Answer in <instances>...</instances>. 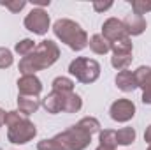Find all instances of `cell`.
<instances>
[{"label":"cell","mask_w":151,"mask_h":150,"mask_svg":"<svg viewBox=\"0 0 151 150\" xmlns=\"http://www.w3.org/2000/svg\"><path fill=\"white\" fill-rule=\"evenodd\" d=\"M65 94L69 92H56L53 90L51 94H47L44 99H42V106L47 113H60L63 111V103H65Z\"/></svg>","instance_id":"8fae6325"},{"label":"cell","mask_w":151,"mask_h":150,"mask_svg":"<svg viewBox=\"0 0 151 150\" xmlns=\"http://www.w3.org/2000/svg\"><path fill=\"white\" fill-rule=\"evenodd\" d=\"M2 5H5L11 12H19L25 5H27V2L25 0H16V2H0Z\"/></svg>","instance_id":"4316f807"},{"label":"cell","mask_w":151,"mask_h":150,"mask_svg":"<svg viewBox=\"0 0 151 150\" xmlns=\"http://www.w3.org/2000/svg\"><path fill=\"white\" fill-rule=\"evenodd\" d=\"M132 62V55H113L111 58V64H113L114 69L118 71H125Z\"/></svg>","instance_id":"603a6c76"},{"label":"cell","mask_w":151,"mask_h":150,"mask_svg":"<svg viewBox=\"0 0 151 150\" xmlns=\"http://www.w3.org/2000/svg\"><path fill=\"white\" fill-rule=\"evenodd\" d=\"M132 9H134L135 14L142 16V14H146V12L151 11V2L150 0H134L132 2Z\"/></svg>","instance_id":"d4e9b609"},{"label":"cell","mask_w":151,"mask_h":150,"mask_svg":"<svg viewBox=\"0 0 151 150\" xmlns=\"http://www.w3.org/2000/svg\"><path fill=\"white\" fill-rule=\"evenodd\" d=\"M56 138L60 140V143L67 150H84L90 145V141H91V134H88L77 124L72 125V127H69L67 131L56 134Z\"/></svg>","instance_id":"5b68a950"},{"label":"cell","mask_w":151,"mask_h":150,"mask_svg":"<svg viewBox=\"0 0 151 150\" xmlns=\"http://www.w3.org/2000/svg\"><path fill=\"white\" fill-rule=\"evenodd\" d=\"M116 141L118 145H130L135 141V129L134 127H123L116 133Z\"/></svg>","instance_id":"d6986e66"},{"label":"cell","mask_w":151,"mask_h":150,"mask_svg":"<svg viewBox=\"0 0 151 150\" xmlns=\"http://www.w3.org/2000/svg\"><path fill=\"white\" fill-rule=\"evenodd\" d=\"M148 150H151V145H150V149H148Z\"/></svg>","instance_id":"d6a6232c"},{"label":"cell","mask_w":151,"mask_h":150,"mask_svg":"<svg viewBox=\"0 0 151 150\" xmlns=\"http://www.w3.org/2000/svg\"><path fill=\"white\" fill-rule=\"evenodd\" d=\"M137 87L142 88V103L151 104V67L141 66L137 71H134Z\"/></svg>","instance_id":"30bf717a"},{"label":"cell","mask_w":151,"mask_h":150,"mask_svg":"<svg viewBox=\"0 0 151 150\" xmlns=\"http://www.w3.org/2000/svg\"><path fill=\"white\" fill-rule=\"evenodd\" d=\"M102 36L107 39L111 44L116 42V41H121V39L128 37V34H127V30L123 27V21H119L116 18H109V20L104 21V25H102Z\"/></svg>","instance_id":"ba28073f"},{"label":"cell","mask_w":151,"mask_h":150,"mask_svg":"<svg viewBox=\"0 0 151 150\" xmlns=\"http://www.w3.org/2000/svg\"><path fill=\"white\" fill-rule=\"evenodd\" d=\"M116 87L123 92H132L137 88V81H135V74L132 71H119L116 76Z\"/></svg>","instance_id":"4fadbf2b"},{"label":"cell","mask_w":151,"mask_h":150,"mask_svg":"<svg viewBox=\"0 0 151 150\" xmlns=\"http://www.w3.org/2000/svg\"><path fill=\"white\" fill-rule=\"evenodd\" d=\"M88 44H90L91 51L97 53V55H106V53L111 51V42L104 37L102 34H95L93 37L88 41Z\"/></svg>","instance_id":"9a60e30c"},{"label":"cell","mask_w":151,"mask_h":150,"mask_svg":"<svg viewBox=\"0 0 151 150\" xmlns=\"http://www.w3.org/2000/svg\"><path fill=\"white\" fill-rule=\"evenodd\" d=\"M18 90H19V95H34V97H37L42 92V83L35 74L21 76L18 79Z\"/></svg>","instance_id":"9c48e42d"},{"label":"cell","mask_w":151,"mask_h":150,"mask_svg":"<svg viewBox=\"0 0 151 150\" xmlns=\"http://www.w3.org/2000/svg\"><path fill=\"white\" fill-rule=\"evenodd\" d=\"M58 57H60V48L56 46V42H53L49 39L47 41H40L37 46H35V50L28 57L21 58L19 71H21L23 76L35 74L37 71L51 67L58 60Z\"/></svg>","instance_id":"6da1fadb"},{"label":"cell","mask_w":151,"mask_h":150,"mask_svg":"<svg viewBox=\"0 0 151 150\" xmlns=\"http://www.w3.org/2000/svg\"><path fill=\"white\" fill-rule=\"evenodd\" d=\"M53 32L62 42H65L74 51H81L88 46V34L81 28L79 23H76L72 20L62 18V20L55 21Z\"/></svg>","instance_id":"7a4b0ae2"},{"label":"cell","mask_w":151,"mask_h":150,"mask_svg":"<svg viewBox=\"0 0 151 150\" xmlns=\"http://www.w3.org/2000/svg\"><path fill=\"white\" fill-rule=\"evenodd\" d=\"M35 5H49V0H34Z\"/></svg>","instance_id":"f546056e"},{"label":"cell","mask_w":151,"mask_h":150,"mask_svg":"<svg viewBox=\"0 0 151 150\" xmlns=\"http://www.w3.org/2000/svg\"><path fill=\"white\" fill-rule=\"evenodd\" d=\"M77 125H79L81 129H84L88 134H95V133L100 131V122H99L97 118H93V117H84V118H81V120L77 122Z\"/></svg>","instance_id":"ffe728a7"},{"label":"cell","mask_w":151,"mask_h":150,"mask_svg":"<svg viewBox=\"0 0 151 150\" xmlns=\"http://www.w3.org/2000/svg\"><path fill=\"white\" fill-rule=\"evenodd\" d=\"M111 7H113V2H106V4H102V2H95V4H93V9L99 11V12H100V11H107V9H111Z\"/></svg>","instance_id":"83f0119b"},{"label":"cell","mask_w":151,"mask_h":150,"mask_svg":"<svg viewBox=\"0 0 151 150\" xmlns=\"http://www.w3.org/2000/svg\"><path fill=\"white\" fill-rule=\"evenodd\" d=\"M123 27L128 36H141L146 30V20H144V16H139L134 12L123 20Z\"/></svg>","instance_id":"7c38bea8"},{"label":"cell","mask_w":151,"mask_h":150,"mask_svg":"<svg viewBox=\"0 0 151 150\" xmlns=\"http://www.w3.org/2000/svg\"><path fill=\"white\" fill-rule=\"evenodd\" d=\"M14 50H16V53H19V55L25 58V57H28V55L35 50V42H34L32 39H23V41H19V42L16 44Z\"/></svg>","instance_id":"7402d4cb"},{"label":"cell","mask_w":151,"mask_h":150,"mask_svg":"<svg viewBox=\"0 0 151 150\" xmlns=\"http://www.w3.org/2000/svg\"><path fill=\"white\" fill-rule=\"evenodd\" d=\"M25 27L37 36H44L49 28V14L44 9H32L25 18Z\"/></svg>","instance_id":"8992f818"},{"label":"cell","mask_w":151,"mask_h":150,"mask_svg":"<svg viewBox=\"0 0 151 150\" xmlns=\"http://www.w3.org/2000/svg\"><path fill=\"white\" fill-rule=\"evenodd\" d=\"M83 106V101L81 97L74 94V92H69L65 94V103H63V111L65 113H77Z\"/></svg>","instance_id":"2e32d148"},{"label":"cell","mask_w":151,"mask_h":150,"mask_svg":"<svg viewBox=\"0 0 151 150\" xmlns=\"http://www.w3.org/2000/svg\"><path fill=\"white\" fill-rule=\"evenodd\" d=\"M144 140H146V143H150L151 145V125L146 129V133H144Z\"/></svg>","instance_id":"f1b7e54d"},{"label":"cell","mask_w":151,"mask_h":150,"mask_svg":"<svg viewBox=\"0 0 151 150\" xmlns=\"http://www.w3.org/2000/svg\"><path fill=\"white\" fill-rule=\"evenodd\" d=\"M12 62H14L12 53H11L7 48H0V69H7V67H11Z\"/></svg>","instance_id":"484cf974"},{"label":"cell","mask_w":151,"mask_h":150,"mask_svg":"<svg viewBox=\"0 0 151 150\" xmlns=\"http://www.w3.org/2000/svg\"><path fill=\"white\" fill-rule=\"evenodd\" d=\"M4 117H5V111H4V110L0 108V127L4 125Z\"/></svg>","instance_id":"4dcf8cb0"},{"label":"cell","mask_w":151,"mask_h":150,"mask_svg":"<svg viewBox=\"0 0 151 150\" xmlns=\"http://www.w3.org/2000/svg\"><path fill=\"white\" fill-rule=\"evenodd\" d=\"M99 140H100V145H102V147H106V149H109V150H116V147H118V141H116V131H111V129H104V131H100Z\"/></svg>","instance_id":"e0dca14e"},{"label":"cell","mask_w":151,"mask_h":150,"mask_svg":"<svg viewBox=\"0 0 151 150\" xmlns=\"http://www.w3.org/2000/svg\"><path fill=\"white\" fill-rule=\"evenodd\" d=\"M37 150H67V149H65V147L60 143V140L55 136V138H51V140H42V141H39Z\"/></svg>","instance_id":"cb8c5ba5"},{"label":"cell","mask_w":151,"mask_h":150,"mask_svg":"<svg viewBox=\"0 0 151 150\" xmlns=\"http://www.w3.org/2000/svg\"><path fill=\"white\" fill-rule=\"evenodd\" d=\"M40 106V101L34 95H18V108H19V113H23L25 117L35 113Z\"/></svg>","instance_id":"5bb4252c"},{"label":"cell","mask_w":151,"mask_h":150,"mask_svg":"<svg viewBox=\"0 0 151 150\" xmlns=\"http://www.w3.org/2000/svg\"><path fill=\"white\" fill-rule=\"evenodd\" d=\"M37 134V127L35 124H32L27 117H21L19 120H16L14 124L9 125V133H7V140L11 143L16 145H25L30 140H34Z\"/></svg>","instance_id":"277c9868"},{"label":"cell","mask_w":151,"mask_h":150,"mask_svg":"<svg viewBox=\"0 0 151 150\" xmlns=\"http://www.w3.org/2000/svg\"><path fill=\"white\" fill-rule=\"evenodd\" d=\"M69 73L72 76H76L77 81L81 83H93L99 79L100 76V64L93 58H86V57H77L76 60L70 62L69 66Z\"/></svg>","instance_id":"3957f363"},{"label":"cell","mask_w":151,"mask_h":150,"mask_svg":"<svg viewBox=\"0 0 151 150\" xmlns=\"http://www.w3.org/2000/svg\"><path fill=\"white\" fill-rule=\"evenodd\" d=\"M97 150H109V149H106V147H102V145H99V147H97Z\"/></svg>","instance_id":"1f68e13d"},{"label":"cell","mask_w":151,"mask_h":150,"mask_svg":"<svg viewBox=\"0 0 151 150\" xmlns=\"http://www.w3.org/2000/svg\"><path fill=\"white\" fill-rule=\"evenodd\" d=\"M109 113L114 122H128L135 115V104L128 99H118L111 104Z\"/></svg>","instance_id":"52a82bcc"},{"label":"cell","mask_w":151,"mask_h":150,"mask_svg":"<svg viewBox=\"0 0 151 150\" xmlns=\"http://www.w3.org/2000/svg\"><path fill=\"white\" fill-rule=\"evenodd\" d=\"M53 90L56 92H74V81L65 78V76H58L53 79Z\"/></svg>","instance_id":"44dd1931"},{"label":"cell","mask_w":151,"mask_h":150,"mask_svg":"<svg viewBox=\"0 0 151 150\" xmlns=\"http://www.w3.org/2000/svg\"><path fill=\"white\" fill-rule=\"evenodd\" d=\"M132 41L130 37H125L121 41H116L111 44V50H113V55H132Z\"/></svg>","instance_id":"ac0fdd59"}]
</instances>
